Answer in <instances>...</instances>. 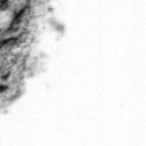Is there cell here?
Masks as SVG:
<instances>
[{
    "label": "cell",
    "mask_w": 146,
    "mask_h": 146,
    "mask_svg": "<svg viewBox=\"0 0 146 146\" xmlns=\"http://www.w3.org/2000/svg\"><path fill=\"white\" fill-rule=\"evenodd\" d=\"M10 2L8 0H0V10H7Z\"/></svg>",
    "instance_id": "3957f363"
},
{
    "label": "cell",
    "mask_w": 146,
    "mask_h": 146,
    "mask_svg": "<svg viewBox=\"0 0 146 146\" xmlns=\"http://www.w3.org/2000/svg\"><path fill=\"white\" fill-rule=\"evenodd\" d=\"M8 89H9V86H8V84H5V83H0V94H3V92H6Z\"/></svg>",
    "instance_id": "277c9868"
},
{
    "label": "cell",
    "mask_w": 146,
    "mask_h": 146,
    "mask_svg": "<svg viewBox=\"0 0 146 146\" xmlns=\"http://www.w3.org/2000/svg\"><path fill=\"white\" fill-rule=\"evenodd\" d=\"M27 8H29V3H26L25 6H23L22 8H19V9L15 13V15H14V17H13V19H11L10 25H9V27L7 29V32H9V31H11L14 27L18 26V24L23 21V17H24V15H25Z\"/></svg>",
    "instance_id": "6da1fadb"
},
{
    "label": "cell",
    "mask_w": 146,
    "mask_h": 146,
    "mask_svg": "<svg viewBox=\"0 0 146 146\" xmlns=\"http://www.w3.org/2000/svg\"><path fill=\"white\" fill-rule=\"evenodd\" d=\"M17 40H18L17 36H7V38H5V39H1V46H2V47L11 46V44H14Z\"/></svg>",
    "instance_id": "7a4b0ae2"
},
{
    "label": "cell",
    "mask_w": 146,
    "mask_h": 146,
    "mask_svg": "<svg viewBox=\"0 0 146 146\" xmlns=\"http://www.w3.org/2000/svg\"><path fill=\"white\" fill-rule=\"evenodd\" d=\"M0 48H2V46H1V39H0Z\"/></svg>",
    "instance_id": "8992f818"
},
{
    "label": "cell",
    "mask_w": 146,
    "mask_h": 146,
    "mask_svg": "<svg viewBox=\"0 0 146 146\" xmlns=\"http://www.w3.org/2000/svg\"><path fill=\"white\" fill-rule=\"evenodd\" d=\"M9 76H10V73H9V72H7V74H6V75H3V76H2V79H3V80H6V79H8Z\"/></svg>",
    "instance_id": "5b68a950"
}]
</instances>
